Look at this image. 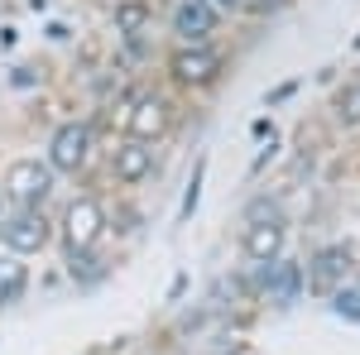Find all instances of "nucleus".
I'll use <instances>...</instances> for the list:
<instances>
[{"instance_id":"obj_1","label":"nucleus","mask_w":360,"mask_h":355,"mask_svg":"<svg viewBox=\"0 0 360 355\" xmlns=\"http://www.w3.org/2000/svg\"><path fill=\"white\" fill-rule=\"evenodd\" d=\"M0 192H5V202L15 212H44V202L53 192V168H49V159H15V164L5 168Z\"/></svg>"},{"instance_id":"obj_2","label":"nucleus","mask_w":360,"mask_h":355,"mask_svg":"<svg viewBox=\"0 0 360 355\" xmlns=\"http://www.w3.org/2000/svg\"><path fill=\"white\" fill-rule=\"evenodd\" d=\"M221 67H226V58L212 44H183V49L168 53V72H173V82H183V86H212L221 77Z\"/></svg>"},{"instance_id":"obj_3","label":"nucleus","mask_w":360,"mask_h":355,"mask_svg":"<svg viewBox=\"0 0 360 355\" xmlns=\"http://www.w3.org/2000/svg\"><path fill=\"white\" fill-rule=\"evenodd\" d=\"M283 245H288V226L283 217H259V221H245V231H240V250H245V259L255 269H269L283 259Z\"/></svg>"},{"instance_id":"obj_4","label":"nucleus","mask_w":360,"mask_h":355,"mask_svg":"<svg viewBox=\"0 0 360 355\" xmlns=\"http://www.w3.org/2000/svg\"><path fill=\"white\" fill-rule=\"evenodd\" d=\"M101 231H106V212H101L96 197L68 202V212H63V250H68V254H72V250H91L101 240Z\"/></svg>"},{"instance_id":"obj_5","label":"nucleus","mask_w":360,"mask_h":355,"mask_svg":"<svg viewBox=\"0 0 360 355\" xmlns=\"http://www.w3.org/2000/svg\"><path fill=\"white\" fill-rule=\"evenodd\" d=\"M86 159H91V125H82V120L58 125L49 139V168L53 173H82Z\"/></svg>"},{"instance_id":"obj_6","label":"nucleus","mask_w":360,"mask_h":355,"mask_svg":"<svg viewBox=\"0 0 360 355\" xmlns=\"http://www.w3.org/2000/svg\"><path fill=\"white\" fill-rule=\"evenodd\" d=\"M0 240L10 254H39L53 240V221L44 212H10V221L0 226Z\"/></svg>"},{"instance_id":"obj_7","label":"nucleus","mask_w":360,"mask_h":355,"mask_svg":"<svg viewBox=\"0 0 360 355\" xmlns=\"http://www.w3.org/2000/svg\"><path fill=\"white\" fill-rule=\"evenodd\" d=\"M125 125H130V139L139 144H149V139H159L173 125V101L159 96V91H144L130 101V115H125Z\"/></svg>"},{"instance_id":"obj_8","label":"nucleus","mask_w":360,"mask_h":355,"mask_svg":"<svg viewBox=\"0 0 360 355\" xmlns=\"http://www.w3.org/2000/svg\"><path fill=\"white\" fill-rule=\"evenodd\" d=\"M217 25H221V10L212 0H178L173 5V34L183 44H212Z\"/></svg>"},{"instance_id":"obj_9","label":"nucleus","mask_w":360,"mask_h":355,"mask_svg":"<svg viewBox=\"0 0 360 355\" xmlns=\"http://www.w3.org/2000/svg\"><path fill=\"white\" fill-rule=\"evenodd\" d=\"M154 173V149L149 144H139V139H125V144H115L111 149V178L115 183H125V188H135Z\"/></svg>"},{"instance_id":"obj_10","label":"nucleus","mask_w":360,"mask_h":355,"mask_svg":"<svg viewBox=\"0 0 360 355\" xmlns=\"http://www.w3.org/2000/svg\"><path fill=\"white\" fill-rule=\"evenodd\" d=\"M259 278H264V293H269V302L288 307V302L298 298L303 269H298V264H288V259H278V264H269V269H259Z\"/></svg>"},{"instance_id":"obj_11","label":"nucleus","mask_w":360,"mask_h":355,"mask_svg":"<svg viewBox=\"0 0 360 355\" xmlns=\"http://www.w3.org/2000/svg\"><path fill=\"white\" fill-rule=\"evenodd\" d=\"M346 264H351V259H346V250H341V245L317 250V254H312V273H307V283H312L317 293H327V288H332L336 278L346 273Z\"/></svg>"},{"instance_id":"obj_12","label":"nucleus","mask_w":360,"mask_h":355,"mask_svg":"<svg viewBox=\"0 0 360 355\" xmlns=\"http://www.w3.org/2000/svg\"><path fill=\"white\" fill-rule=\"evenodd\" d=\"M332 115H336V125H346V130H360V77H346V82L336 86Z\"/></svg>"},{"instance_id":"obj_13","label":"nucleus","mask_w":360,"mask_h":355,"mask_svg":"<svg viewBox=\"0 0 360 355\" xmlns=\"http://www.w3.org/2000/svg\"><path fill=\"white\" fill-rule=\"evenodd\" d=\"M144 25H149V0H115V34L135 39Z\"/></svg>"},{"instance_id":"obj_14","label":"nucleus","mask_w":360,"mask_h":355,"mask_svg":"<svg viewBox=\"0 0 360 355\" xmlns=\"http://www.w3.org/2000/svg\"><path fill=\"white\" fill-rule=\"evenodd\" d=\"M29 288V273L25 264H15V259H0V307H10V302H20Z\"/></svg>"},{"instance_id":"obj_15","label":"nucleus","mask_w":360,"mask_h":355,"mask_svg":"<svg viewBox=\"0 0 360 355\" xmlns=\"http://www.w3.org/2000/svg\"><path fill=\"white\" fill-rule=\"evenodd\" d=\"M68 273H72L77 283H101V278H106V264H101L91 250H72V254H68Z\"/></svg>"},{"instance_id":"obj_16","label":"nucleus","mask_w":360,"mask_h":355,"mask_svg":"<svg viewBox=\"0 0 360 355\" xmlns=\"http://www.w3.org/2000/svg\"><path fill=\"white\" fill-rule=\"evenodd\" d=\"M202 173H207V159H197L193 178H188V192H183V207H178V221H193L197 202H202Z\"/></svg>"},{"instance_id":"obj_17","label":"nucleus","mask_w":360,"mask_h":355,"mask_svg":"<svg viewBox=\"0 0 360 355\" xmlns=\"http://www.w3.org/2000/svg\"><path fill=\"white\" fill-rule=\"evenodd\" d=\"M139 226V212H130V207H125V212H120V231H125V235H130V231H135Z\"/></svg>"},{"instance_id":"obj_18","label":"nucleus","mask_w":360,"mask_h":355,"mask_svg":"<svg viewBox=\"0 0 360 355\" xmlns=\"http://www.w3.org/2000/svg\"><path fill=\"white\" fill-rule=\"evenodd\" d=\"M212 5H217V10H221V15H231V10H245L250 0H212Z\"/></svg>"},{"instance_id":"obj_19","label":"nucleus","mask_w":360,"mask_h":355,"mask_svg":"<svg viewBox=\"0 0 360 355\" xmlns=\"http://www.w3.org/2000/svg\"><path fill=\"white\" fill-rule=\"evenodd\" d=\"M10 221V202H5V192H0V226Z\"/></svg>"},{"instance_id":"obj_20","label":"nucleus","mask_w":360,"mask_h":355,"mask_svg":"<svg viewBox=\"0 0 360 355\" xmlns=\"http://www.w3.org/2000/svg\"><path fill=\"white\" fill-rule=\"evenodd\" d=\"M217 355H240V351H217Z\"/></svg>"}]
</instances>
